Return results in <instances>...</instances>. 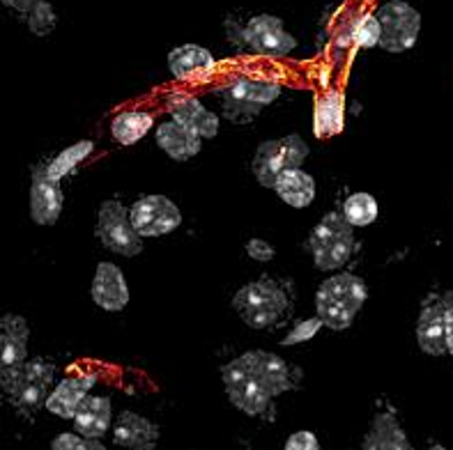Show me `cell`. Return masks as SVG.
Returning a JSON list of instances; mask_svg holds the SVG:
<instances>
[{"mask_svg":"<svg viewBox=\"0 0 453 450\" xmlns=\"http://www.w3.org/2000/svg\"><path fill=\"white\" fill-rule=\"evenodd\" d=\"M345 126V97L343 92H325L316 103L313 113V132L318 138L339 136Z\"/></svg>","mask_w":453,"mask_h":450,"instance_id":"cell-24","label":"cell"},{"mask_svg":"<svg viewBox=\"0 0 453 450\" xmlns=\"http://www.w3.org/2000/svg\"><path fill=\"white\" fill-rule=\"evenodd\" d=\"M240 359L272 398H279L297 386L299 370L276 354L265 352V349H251V352L242 354Z\"/></svg>","mask_w":453,"mask_h":450,"instance_id":"cell-10","label":"cell"},{"mask_svg":"<svg viewBox=\"0 0 453 450\" xmlns=\"http://www.w3.org/2000/svg\"><path fill=\"white\" fill-rule=\"evenodd\" d=\"M233 308H235L237 315L247 326L267 329V326H274L286 315H290L293 303L283 292V287L276 286L274 280L260 278L237 292L233 297Z\"/></svg>","mask_w":453,"mask_h":450,"instance_id":"cell-1","label":"cell"},{"mask_svg":"<svg viewBox=\"0 0 453 450\" xmlns=\"http://www.w3.org/2000/svg\"><path fill=\"white\" fill-rule=\"evenodd\" d=\"M168 69L178 80H201L214 74L217 60L198 44H184L168 53Z\"/></svg>","mask_w":453,"mask_h":450,"instance_id":"cell-18","label":"cell"},{"mask_svg":"<svg viewBox=\"0 0 453 450\" xmlns=\"http://www.w3.org/2000/svg\"><path fill=\"white\" fill-rule=\"evenodd\" d=\"M247 256L256 263H270L276 257V248L265 240H249L247 241Z\"/></svg>","mask_w":453,"mask_h":450,"instance_id":"cell-32","label":"cell"},{"mask_svg":"<svg viewBox=\"0 0 453 450\" xmlns=\"http://www.w3.org/2000/svg\"><path fill=\"white\" fill-rule=\"evenodd\" d=\"M382 26V40L380 49L389 53H403L412 49L419 40L421 30V14L414 7H410L403 0H391L387 5L380 7L375 14Z\"/></svg>","mask_w":453,"mask_h":450,"instance_id":"cell-8","label":"cell"},{"mask_svg":"<svg viewBox=\"0 0 453 450\" xmlns=\"http://www.w3.org/2000/svg\"><path fill=\"white\" fill-rule=\"evenodd\" d=\"M171 118L187 129L196 132L201 138H214L219 133V118L207 111L201 102L191 95H173L168 99Z\"/></svg>","mask_w":453,"mask_h":450,"instance_id":"cell-17","label":"cell"},{"mask_svg":"<svg viewBox=\"0 0 453 450\" xmlns=\"http://www.w3.org/2000/svg\"><path fill=\"white\" fill-rule=\"evenodd\" d=\"M442 301H444V303H451V306H453V292H444V294H442Z\"/></svg>","mask_w":453,"mask_h":450,"instance_id":"cell-37","label":"cell"},{"mask_svg":"<svg viewBox=\"0 0 453 450\" xmlns=\"http://www.w3.org/2000/svg\"><path fill=\"white\" fill-rule=\"evenodd\" d=\"M426 450H447L444 446H431V448H426Z\"/></svg>","mask_w":453,"mask_h":450,"instance_id":"cell-38","label":"cell"},{"mask_svg":"<svg viewBox=\"0 0 453 450\" xmlns=\"http://www.w3.org/2000/svg\"><path fill=\"white\" fill-rule=\"evenodd\" d=\"M157 145L159 149L171 156L173 161H189L194 159L196 154L201 152V145H203V138L198 136L196 132L187 129L184 125L175 120H168V122H161L157 126Z\"/></svg>","mask_w":453,"mask_h":450,"instance_id":"cell-21","label":"cell"},{"mask_svg":"<svg viewBox=\"0 0 453 450\" xmlns=\"http://www.w3.org/2000/svg\"><path fill=\"white\" fill-rule=\"evenodd\" d=\"M92 149H95V143H92V141H81V143H74L72 148L63 149L60 154H56V159H51L46 164V175L60 182V177L69 175L76 165L83 164V161L92 154Z\"/></svg>","mask_w":453,"mask_h":450,"instance_id":"cell-27","label":"cell"},{"mask_svg":"<svg viewBox=\"0 0 453 450\" xmlns=\"http://www.w3.org/2000/svg\"><path fill=\"white\" fill-rule=\"evenodd\" d=\"M362 450H414L408 434L403 432L401 423L389 411L375 414L371 430L364 439Z\"/></svg>","mask_w":453,"mask_h":450,"instance_id":"cell-23","label":"cell"},{"mask_svg":"<svg viewBox=\"0 0 453 450\" xmlns=\"http://www.w3.org/2000/svg\"><path fill=\"white\" fill-rule=\"evenodd\" d=\"M350 37L357 46L362 49H373V46H380V40H382V26H380L378 17L375 14H366V17L357 19V23L352 26Z\"/></svg>","mask_w":453,"mask_h":450,"instance_id":"cell-29","label":"cell"},{"mask_svg":"<svg viewBox=\"0 0 453 450\" xmlns=\"http://www.w3.org/2000/svg\"><path fill=\"white\" fill-rule=\"evenodd\" d=\"M56 11H53L51 3H46V0H37L33 10L28 11V28L30 33L37 34V37L51 34L53 28H56Z\"/></svg>","mask_w":453,"mask_h":450,"instance_id":"cell-30","label":"cell"},{"mask_svg":"<svg viewBox=\"0 0 453 450\" xmlns=\"http://www.w3.org/2000/svg\"><path fill=\"white\" fill-rule=\"evenodd\" d=\"M35 3H37V0H3V5L21 11V14H28V11L35 7Z\"/></svg>","mask_w":453,"mask_h":450,"instance_id":"cell-34","label":"cell"},{"mask_svg":"<svg viewBox=\"0 0 453 450\" xmlns=\"http://www.w3.org/2000/svg\"><path fill=\"white\" fill-rule=\"evenodd\" d=\"M63 202L65 195L60 182L46 175L44 168H37L30 184V218L37 225H53L60 218Z\"/></svg>","mask_w":453,"mask_h":450,"instance_id":"cell-12","label":"cell"},{"mask_svg":"<svg viewBox=\"0 0 453 450\" xmlns=\"http://www.w3.org/2000/svg\"><path fill=\"white\" fill-rule=\"evenodd\" d=\"M111 421H113V409H111V398L106 395H88L83 405L79 407L74 416L76 434L86 439H99L109 432Z\"/></svg>","mask_w":453,"mask_h":450,"instance_id":"cell-22","label":"cell"},{"mask_svg":"<svg viewBox=\"0 0 453 450\" xmlns=\"http://www.w3.org/2000/svg\"><path fill=\"white\" fill-rule=\"evenodd\" d=\"M97 384V375H74L65 377L63 382L58 384L51 391L49 400H46V409L56 414L60 418H67V421H74L76 411L83 405V400L88 398L90 388Z\"/></svg>","mask_w":453,"mask_h":450,"instance_id":"cell-15","label":"cell"},{"mask_svg":"<svg viewBox=\"0 0 453 450\" xmlns=\"http://www.w3.org/2000/svg\"><path fill=\"white\" fill-rule=\"evenodd\" d=\"M313 263L320 271H336L350 260L355 251V228L343 211H329L309 237Z\"/></svg>","mask_w":453,"mask_h":450,"instance_id":"cell-3","label":"cell"},{"mask_svg":"<svg viewBox=\"0 0 453 450\" xmlns=\"http://www.w3.org/2000/svg\"><path fill=\"white\" fill-rule=\"evenodd\" d=\"M81 450H106V448H104L97 439H86L83 441V446H81Z\"/></svg>","mask_w":453,"mask_h":450,"instance_id":"cell-36","label":"cell"},{"mask_svg":"<svg viewBox=\"0 0 453 450\" xmlns=\"http://www.w3.org/2000/svg\"><path fill=\"white\" fill-rule=\"evenodd\" d=\"M242 40L251 46V51L270 57H283L297 49V40L288 33L281 19L272 14L253 17L242 30Z\"/></svg>","mask_w":453,"mask_h":450,"instance_id":"cell-11","label":"cell"},{"mask_svg":"<svg viewBox=\"0 0 453 450\" xmlns=\"http://www.w3.org/2000/svg\"><path fill=\"white\" fill-rule=\"evenodd\" d=\"M92 301L109 313H120L129 303V287L122 269L113 263H99L92 278Z\"/></svg>","mask_w":453,"mask_h":450,"instance_id":"cell-13","label":"cell"},{"mask_svg":"<svg viewBox=\"0 0 453 450\" xmlns=\"http://www.w3.org/2000/svg\"><path fill=\"white\" fill-rule=\"evenodd\" d=\"M444 306H447V347L453 356V306L451 303H444Z\"/></svg>","mask_w":453,"mask_h":450,"instance_id":"cell-35","label":"cell"},{"mask_svg":"<svg viewBox=\"0 0 453 450\" xmlns=\"http://www.w3.org/2000/svg\"><path fill=\"white\" fill-rule=\"evenodd\" d=\"M380 207L378 200L371 194H352L350 198L343 202V217L350 221L352 228H364V225H371V223L378 218Z\"/></svg>","mask_w":453,"mask_h":450,"instance_id":"cell-28","label":"cell"},{"mask_svg":"<svg viewBox=\"0 0 453 450\" xmlns=\"http://www.w3.org/2000/svg\"><path fill=\"white\" fill-rule=\"evenodd\" d=\"M30 326L21 315L7 313L0 319V368H14L28 361Z\"/></svg>","mask_w":453,"mask_h":450,"instance_id":"cell-19","label":"cell"},{"mask_svg":"<svg viewBox=\"0 0 453 450\" xmlns=\"http://www.w3.org/2000/svg\"><path fill=\"white\" fill-rule=\"evenodd\" d=\"M283 450H320V444H318L316 434L302 430V432H295L288 437Z\"/></svg>","mask_w":453,"mask_h":450,"instance_id":"cell-33","label":"cell"},{"mask_svg":"<svg viewBox=\"0 0 453 450\" xmlns=\"http://www.w3.org/2000/svg\"><path fill=\"white\" fill-rule=\"evenodd\" d=\"M113 439L127 450H155L159 428L136 411H122L113 425Z\"/></svg>","mask_w":453,"mask_h":450,"instance_id":"cell-16","label":"cell"},{"mask_svg":"<svg viewBox=\"0 0 453 450\" xmlns=\"http://www.w3.org/2000/svg\"><path fill=\"white\" fill-rule=\"evenodd\" d=\"M274 191L286 205L295 207V210H304L316 200V179L304 172L302 168L297 171H286L279 182H276Z\"/></svg>","mask_w":453,"mask_h":450,"instance_id":"cell-25","label":"cell"},{"mask_svg":"<svg viewBox=\"0 0 453 450\" xmlns=\"http://www.w3.org/2000/svg\"><path fill=\"white\" fill-rule=\"evenodd\" d=\"M56 365L44 359H28L23 365L0 368V382L12 405L21 411H35L46 405Z\"/></svg>","mask_w":453,"mask_h":450,"instance_id":"cell-2","label":"cell"},{"mask_svg":"<svg viewBox=\"0 0 453 450\" xmlns=\"http://www.w3.org/2000/svg\"><path fill=\"white\" fill-rule=\"evenodd\" d=\"M281 95V86L267 79L235 76L228 86L221 88L224 113L233 122H249L258 118L265 106H270Z\"/></svg>","mask_w":453,"mask_h":450,"instance_id":"cell-4","label":"cell"},{"mask_svg":"<svg viewBox=\"0 0 453 450\" xmlns=\"http://www.w3.org/2000/svg\"><path fill=\"white\" fill-rule=\"evenodd\" d=\"M316 294L318 297L329 299V301L334 303H339L345 310H350L352 315H357L362 310L364 303H366L368 287L359 276L341 271V274H334L332 278L325 280V283L318 287Z\"/></svg>","mask_w":453,"mask_h":450,"instance_id":"cell-20","label":"cell"},{"mask_svg":"<svg viewBox=\"0 0 453 450\" xmlns=\"http://www.w3.org/2000/svg\"><path fill=\"white\" fill-rule=\"evenodd\" d=\"M417 342L426 354L442 356L447 347V306L442 297L426 301L417 319Z\"/></svg>","mask_w":453,"mask_h":450,"instance_id":"cell-14","label":"cell"},{"mask_svg":"<svg viewBox=\"0 0 453 450\" xmlns=\"http://www.w3.org/2000/svg\"><path fill=\"white\" fill-rule=\"evenodd\" d=\"M224 386L228 400L247 416H270L272 414V395L263 388V384L249 372L242 359H233L221 368Z\"/></svg>","mask_w":453,"mask_h":450,"instance_id":"cell-7","label":"cell"},{"mask_svg":"<svg viewBox=\"0 0 453 450\" xmlns=\"http://www.w3.org/2000/svg\"><path fill=\"white\" fill-rule=\"evenodd\" d=\"M309 156V145L304 138L297 133H290L286 138H276V141H265L256 149L253 156L251 171L265 188H274L279 177L286 171H297Z\"/></svg>","mask_w":453,"mask_h":450,"instance_id":"cell-5","label":"cell"},{"mask_svg":"<svg viewBox=\"0 0 453 450\" xmlns=\"http://www.w3.org/2000/svg\"><path fill=\"white\" fill-rule=\"evenodd\" d=\"M97 240L102 241L104 248H109L122 257H136L143 251V237L134 228L129 207H125L118 200H106L99 207Z\"/></svg>","mask_w":453,"mask_h":450,"instance_id":"cell-6","label":"cell"},{"mask_svg":"<svg viewBox=\"0 0 453 450\" xmlns=\"http://www.w3.org/2000/svg\"><path fill=\"white\" fill-rule=\"evenodd\" d=\"M134 228L141 237H161L180 228L182 211L166 195H143L129 207Z\"/></svg>","mask_w":453,"mask_h":450,"instance_id":"cell-9","label":"cell"},{"mask_svg":"<svg viewBox=\"0 0 453 450\" xmlns=\"http://www.w3.org/2000/svg\"><path fill=\"white\" fill-rule=\"evenodd\" d=\"M152 125H155V118L148 111H122L111 122V133L115 143L134 145L152 129Z\"/></svg>","mask_w":453,"mask_h":450,"instance_id":"cell-26","label":"cell"},{"mask_svg":"<svg viewBox=\"0 0 453 450\" xmlns=\"http://www.w3.org/2000/svg\"><path fill=\"white\" fill-rule=\"evenodd\" d=\"M320 326H325L322 324V319L320 317H311V319H302V322H299L297 326H295L293 331H290V333H288L286 338H283V345H299V342H306V340H311V338L316 336L318 331H320Z\"/></svg>","mask_w":453,"mask_h":450,"instance_id":"cell-31","label":"cell"}]
</instances>
